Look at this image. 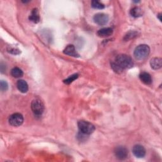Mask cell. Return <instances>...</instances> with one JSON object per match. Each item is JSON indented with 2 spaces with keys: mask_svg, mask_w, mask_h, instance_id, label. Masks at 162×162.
I'll list each match as a JSON object with an SVG mask.
<instances>
[{
  "mask_svg": "<svg viewBox=\"0 0 162 162\" xmlns=\"http://www.w3.org/2000/svg\"><path fill=\"white\" fill-rule=\"evenodd\" d=\"M115 63L123 70L132 67L134 63L132 58L127 55H118L115 58Z\"/></svg>",
  "mask_w": 162,
  "mask_h": 162,
  "instance_id": "1",
  "label": "cell"
},
{
  "mask_svg": "<svg viewBox=\"0 0 162 162\" xmlns=\"http://www.w3.org/2000/svg\"><path fill=\"white\" fill-rule=\"evenodd\" d=\"M150 53V48L146 45H139L134 50V55L138 60H143L148 57Z\"/></svg>",
  "mask_w": 162,
  "mask_h": 162,
  "instance_id": "2",
  "label": "cell"
},
{
  "mask_svg": "<svg viewBox=\"0 0 162 162\" xmlns=\"http://www.w3.org/2000/svg\"><path fill=\"white\" fill-rule=\"evenodd\" d=\"M78 127L80 132L85 135H90L95 131V127L93 124L84 120L79 122Z\"/></svg>",
  "mask_w": 162,
  "mask_h": 162,
  "instance_id": "3",
  "label": "cell"
},
{
  "mask_svg": "<svg viewBox=\"0 0 162 162\" xmlns=\"http://www.w3.org/2000/svg\"><path fill=\"white\" fill-rule=\"evenodd\" d=\"M31 109L35 115H41L45 110L43 103L39 99H34L31 103Z\"/></svg>",
  "mask_w": 162,
  "mask_h": 162,
  "instance_id": "4",
  "label": "cell"
},
{
  "mask_svg": "<svg viewBox=\"0 0 162 162\" xmlns=\"http://www.w3.org/2000/svg\"><path fill=\"white\" fill-rule=\"evenodd\" d=\"M9 124L13 127H18L24 122V117L22 114L16 113L12 115L8 120Z\"/></svg>",
  "mask_w": 162,
  "mask_h": 162,
  "instance_id": "5",
  "label": "cell"
},
{
  "mask_svg": "<svg viewBox=\"0 0 162 162\" xmlns=\"http://www.w3.org/2000/svg\"><path fill=\"white\" fill-rule=\"evenodd\" d=\"M93 20L96 24L99 26H104L106 25L109 21V17L105 13H97L96 14L94 17Z\"/></svg>",
  "mask_w": 162,
  "mask_h": 162,
  "instance_id": "6",
  "label": "cell"
},
{
  "mask_svg": "<svg viewBox=\"0 0 162 162\" xmlns=\"http://www.w3.org/2000/svg\"><path fill=\"white\" fill-rule=\"evenodd\" d=\"M115 156L119 160H125L128 156V150L124 146H117L114 151Z\"/></svg>",
  "mask_w": 162,
  "mask_h": 162,
  "instance_id": "7",
  "label": "cell"
},
{
  "mask_svg": "<svg viewBox=\"0 0 162 162\" xmlns=\"http://www.w3.org/2000/svg\"><path fill=\"white\" fill-rule=\"evenodd\" d=\"M132 153L137 158H143L146 155V150L142 145H136L132 148Z\"/></svg>",
  "mask_w": 162,
  "mask_h": 162,
  "instance_id": "8",
  "label": "cell"
},
{
  "mask_svg": "<svg viewBox=\"0 0 162 162\" xmlns=\"http://www.w3.org/2000/svg\"><path fill=\"white\" fill-rule=\"evenodd\" d=\"M64 53L65 55H69L70 56H73V57H79V55L78 54V53L77 52L75 46L72 45H68L65 49L64 51Z\"/></svg>",
  "mask_w": 162,
  "mask_h": 162,
  "instance_id": "9",
  "label": "cell"
},
{
  "mask_svg": "<svg viewBox=\"0 0 162 162\" xmlns=\"http://www.w3.org/2000/svg\"><path fill=\"white\" fill-rule=\"evenodd\" d=\"M113 29L110 27H106V28H103L101 29H99L98 32L97 34L99 37H109L110 36L112 35L113 34Z\"/></svg>",
  "mask_w": 162,
  "mask_h": 162,
  "instance_id": "10",
  "label": "cell"
},
{
  "mask_svg": "<svg viewBox=\"0 0 162 162\" xmlns=\"http://www.w3.org/2000/svg\"><path fill=\"white\" fill-rule=\"evenodd\" d=\"M18 89L22 93H26L28 91L29 86L26 81L24 80H19L17 83Z\"/></svg>",
  "mask_w": 162,
  "mask_h": 162,
  "instance_id": "11",
  "label": "cell"
},
{
  "mask_svg": "<svg viewBox=\"0 0 162 162\" xmlns=\"http://www.w3.org/2000/svg\"><path fill=\"white\" fill-rule=\"evenodd\" d=\"M151 67L154 70H158L161 68L162 60L160 58H153L150 61Z\"/></svg>",
  "mask_w": 162,
  "mask_h": 162,
  "instance_id": "12",
  "label": "cell"
},
{
  "mask_svg": "<svg viewBox=\"0 0 162 162\" xmlns=\"http://www.w3.org/2000/svg\"><path fill=\"white\" fill-rule=\"evenodd\" d=\"M139 78L143 82L144 84L150 85L152 83V79L150 74L147 72H142L139 75Z\"/></svg>",
  "mask_w": 162,
  "mask_h": 162,
  "instance_id": "13",
  "label": "cell"
},
{
  "mask_svg": "<svg viewBox=\"0 0 162 162\" xmlns=\"http://www.w3.org/2000/svg\"><path fill=\"white\" fill-rule=\"evenodd\" d=\"M29 18L31 21L33 22L35 24H37L40 21V17H39L38 10L37 8H34L32 10Z\"/></svg>",
  "mask_w": 162,
  "mask_h": 162,
  "instance_id": "14",
  "label": "cell"
},
{
  "mask_svg": "<svg viewBox=\"0 0 162 162\" xmlns=\"http://www.w3.org/2000/svg\"><path fill=\"white\" fill-rule=\"evenodd\" d=\"M130 13L132 17H136V18L143 16V14L142 9L137 7H134L133 8H132Z\"/></svg>",
  "mask_w": 162,
  "mask_h": 162,
  "instance_id": "15",
  "label": "cell"
},
{
  "mask_svg": "<svg viewBox=\"0 0 162 162\" xmlns=\"http://www.w3.org/2000/svg\"><path fill=\"white\" fill-rule=\"evenodd\" d=\"M11 75L15 78H19L23 76L24 73L23 71L20 69L18 67H14L11 70Z\"/></svg>",
  "mask_w": 162,
  "mask_h": 162,
  "instance_id": "16",
  "label": "cell"
},
{
  "mask_svg": "<svg viewBox=\"0 0 162 162\" xmlns=\"http://www.w3.org/2000/svg\"><path fill=\"white\" fill-rule=\"evenodd\" d=\"M91 7L94 8V9H103L105 8V5L101 3V2H99V1H92L91 2Z\"/></svg>",
  "mask_w": 162,
  "mask_h": 162,
  "instance_id": "17",
  "label": "cell"
},
{
  "mask_svg": "<svg viewBox=\"0 0 162 162\" xmlns=\"http://www.w3.org/2000/svg\"><path fill=\"white\" fill-rule=\"evenodd\" d=\"M79 77V75L77 74H75L74 75H70L69 77H68L67 79L64 80V83L66 84H70V83H72L73 81H74L75 79H77Z\"/></svg>",
  "mask_w": 162,
  "mask_h": 162,
  "instance_id": "18",
  "label": "cell"
},
{
  "mask_svg": "<svg viewBox=\"0 0 162 162\" xmlns=\"http://www.w3.org/2000/svg\"><path fill=\"white\" fill-rule=\"evenodd\" d=\"M111 67L112 68V69L116 72V73H118V74H120L123 72V69H122L120 66H118L115 62H112L111 64Z\"/></svg>",
  "mask_w": 162,
  "mask_h": 162,
  "instance_id": "19",
  "label": "cell"
},
{
  "mask_svg": "<svg viewBox=\"0 0 162 162\" xmlns=\"http://www.w3.org/2000/svg\"><path fill=\"white\" fill-rule=\"evenodd\" d=\"M0 89L2 92H5L8 89V84L5 80H2L0 83Z\"/></svg>",
  "mask_w": 162,
  "mask_h": 162,
  "instance_id": "20",
  "label": "cell"
},
{
  "mask_svg": "<svg viewBox=\"0 0 162 162\" xmlns=\"http://www.w3.org/2000/svg\"><path fill=\"white\" fill-rule=\"evenodd\" d=\"M137 36V32L135 31H131L129 32H128L124 37V40H128L129 39H133L134 37H136Z\"/></svg>",
  "mask_w": 162,
  "mask_h": 162,
  "instance_id": "21",
  "label": "cell"
},
{
  "mask_svg": "<svg viewBox=\"0 0 162 162\" xmlns=\"http://www.w3.org/2000/svg\"><path fill=\"white\" fill-rule=\"evenodd\" d=\"M7 51L8 53L13 54V55H19L20 53V50H18V48H13V47H8L7 48Z\"/></svg>",
  "mask_w": 162,
  "mask_h": 162,
  "instance_id": "22",
  "label": "cell"
},
{
  "mask_svg": "<svg viewBox=\"0 0 162 162\" xmlns=\"http://www.w3.org/2000/svg\"><path fill=\"white\" fill-rule=\"evenodd\" d=\"M157 17H158V18H159V20H160V22H161V13H159L158 15H157Z\"/></svg>",
  "mask_w": 162,
  "mask_h": 162,
  "instance_id": "23",
  "label": "cell"
}]
</instances>
